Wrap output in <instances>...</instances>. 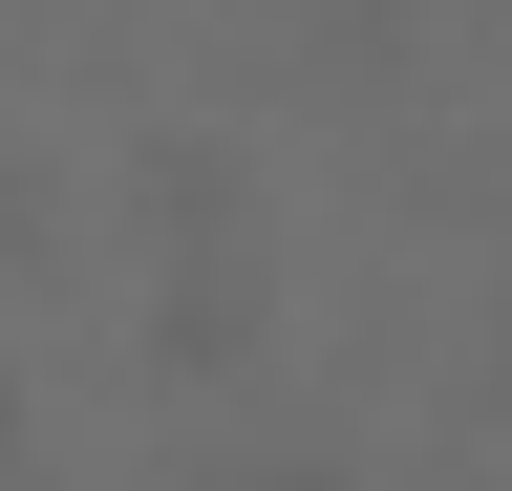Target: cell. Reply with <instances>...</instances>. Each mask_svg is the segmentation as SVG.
Masks as SVG:
<instances>
[{
  "mask_svg": "<svg viewBox=\"0 0 512 491\" xmlns=\"http://www.w3.org/2000/svg\"><path fill=\"white\" fill-rule=\"evenodd\" d=\"M128 193H150L171 257H256V150H235V129H150V150H128Z\"/></svg>",
  "mask_w": 512,
  "mask_h": 491,
  "instance_id": "6da1fadb",
  "label": "cell"
},
{
  "mask_svg": "<svg viewBox=\"0 0 512 491\" xmlns=\"http://www.w3.org/2000/svg\"><path fill=\"white\" fill-rule=\"evenodd\" d=\"M192 491H384L363 449H192Z\"/></svg>",
  "mask_w": 512,
  "mask_h": 491,
  "instance_id": "3957f363",
  "label": "cell"
},
{
  "mask_svg": "<svg viewBox=\"0 0 512 491\" xmlns=\"http://www.w3.org/2000/svg\"><path fill=\"white\" fill-rule=\"evenodd\" d=\"M320 22H342V43H363V65H384V43H406V22H427V0H320Z\"/></svg>",
  "mask_w": 512,
  "mask_h": 491,
  "instance_id": "277c9868",
  "label": "cell"
},
{
  "mask_svg": "<svg viewBox=\"0 0 512 491\" xmlns=\"http://www.w3.org/2000/svg\"><path fill=\"white\" fill-rule=\"evenodd\" d=\"M256 363V257H171L150 278V385H235Z\"/></svg>",
  "mask_w": 512,
  "mask_h": 491,
  "instance_id": "7a4b0ae2",
  "label": "cell"
},
{
  "mask_svg": "<svg viewBox=\"0 0 512 491\" xmlns=\"http://www.w3.org/2000/svg\"><path fill=\"white\" fill-rule=\"evenodd\" d=\"M43 470V406H22V363H0V491H22Z\"/></svg>",
  "mask_w": 512,
  "mask_h": 491,
  "instance_id": "5b68a950",
  "label": "cell"
}]
</instances>
